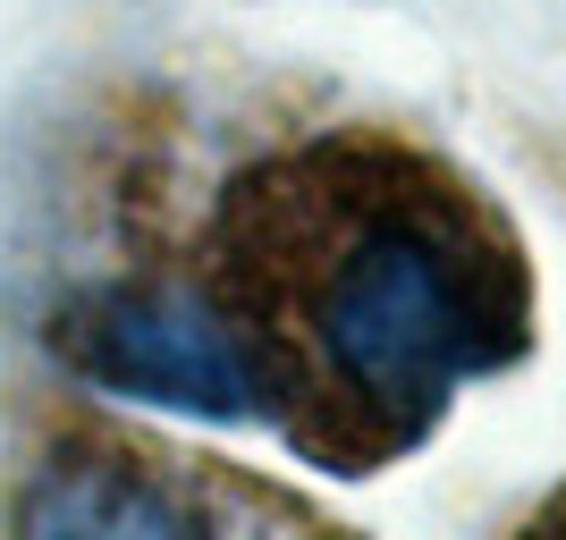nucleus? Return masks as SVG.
Listing matches in <instances>:
<instances>
[{
	"label": "nucleus",
	"instance_id": "2",
	"mask_svg": "<svg viewBox=\"0 0 566 540\" xmlns=\"http://www.w3.org/2000/svg\"><path fill=\"white\" fill-rule=\"evenodd\" d=\"M51 354L102 398L195 414V423H262L254 354H245L212 287H187V279L85 287L51 329Z\"/></svg>",
	"mask_w": 566,
	"mask_h": 540
},
{
	"label": "nucleus",
	"instance_id": "3",
	"mask_svg": "<svg viewBox=\"0 0 566 540\" xmlns=\"http://www.w3.org/2000/svg\"><path fill=\"white\" fill-rule=\"evenodd\" d=\"M18 532H85V540H118V532H229V523H254V507L220 481H187L169 473L161 456H136L118 440H69L51 447L43 465L25 473L18 490Z\"/></svg>",
	"mask_w": 566,
	"mask_h": 540
},
{
	"label": "nucleus",
	"instance_id": "1",
	"mask_svg": "<svg viewBox=\"0 0 566 540\" xmlns=\"http://www.w3.org/2000/svg\"><path fill=\"white\" fill-rule=\"evenodd\" d=\"M220 313L262 380V423L338 473L440 431L533 338V287L473 187L398 144L262 161L220 212Z\"/></svg>",
	"mask_w": 566,
	"mask_h": 540
}]
</instances>
